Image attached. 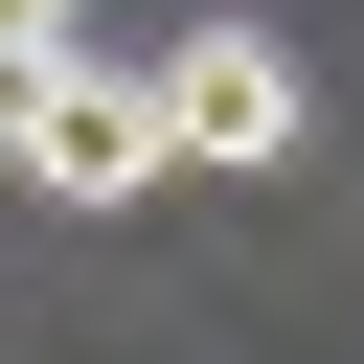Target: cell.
Segmentation results:
<instances>
[{
  "label": "cell",
  "instance_id": "6da1fadb",
  "mask_svg": "<svg viewBox=\"0 0 364 364\" xmlns=\"http://www.w3.org/2000/svg\"><path fill=\"white\" fill-rule=\"evenodd\" d=\"M0 159H23L46 205H136L182 136H159V68H114V46H46V91L0 114Z\"/></svg>",
  "mask_w": 364,
  "mask_h": 364
},
{
  "label": "cell",
  "instance_id": "7a4b0ae2",
  "mask_svg": "<svg viewBox=\"0 0 364 364\" xmlns=\"http://www.w3.org/2000/svg\"><path fill=\"white\" fill-rule=\"evenodd\" d=\"M159 136H182L205 182H273V159L318 136V91H296L273 23H182V46H159Z\"/></svg>",
  "mask_w": 364,
  "mask_h": 364
},
{
  "label": "cell",
  "instance_id": "3957f363",
  "mask_svg": "<svg viewBox=\"0 0 364 364\" xmlns=\"http://www.w3.org/2000/svg\"><path fill=\"white\" fill-rule=\"evenodd\" d=\"M46 46H68V0H0V114L46 91Z\"/></svg>",
  "mask_w": 364,
  "mask_h": 364
}]
</instances>
